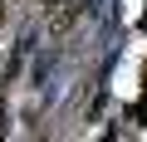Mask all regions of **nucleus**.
<instances>
[{"label":"nucleus","mask_w":147,"mask_h":142,"mask_svg":"<svg viewBox=\"0 0 147 142\" xmlns=\"http://www.w3.org/2000/svg\"><path fill=\"white\" fill-rule=\"evenodd\" d=\"M84 5H88V0H59V10H49V39H64L74 25H79V15H84Z\"/></svg>","instance_id":"nucleus-1"}]
</instances>
